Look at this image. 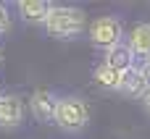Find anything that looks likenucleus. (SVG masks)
I'll return each instance as SVG.
<instances>
[{"instance_id": "nucleus-5", "label": "nucleus", "mask_w": 150, "mask_h": 139, "mask_svg": "<svg viewBox=\"0 0 150 139\" xmlns=\"http://www.w3.org/2000/svg\"><path fill=\"white\" fill-rule=\"evenodd\" d=\"M24 121V100L18 95H0V129H16Z\"/></svg>"}, {"instance_id": "nucleus-9", "label": "nucleus", "mask_w": 150, "mask_h": 139, "mask_svg": "<svg viewBox=\"0 0 150 139\" xmlns=\"http://www.w3.org/2000/svg\"><path fill=\"white\" fill-rule=\"evenodd\" d=\"M103 63H105L108 68H113V71L124 74V71L134 68V55H132L129 45H127V42H121V45H116V47L105 50V58H103Z\"/></svg>"}, {"instance_id": "nucleus-13", "label": "nucleus", "mask_w": 150, "mask_h": 139, "mask_svg": "<svg viewBox=\"0 0 150 139\" xmlns=\"http://www.w3.org/2000/svg\"><path fill=\"white\" fill-rule=\"evenodd\" d=\"M142 76H145V81H148V87H150V60L142 66Z\"/></svg>"}, {"instance_id": "nucleus-14", "label": "nucleus", "mask_w": 150, "mask_h": 139, "mask_svg": "<svg viewBox=\"0 0 150 139\" xmlns=\"http://www.w3.org/2000/svg\"><path fill=\"white\" fill-rule=\"evenodd\" d=\"M0 60H3V50H0Z\"/></svg>"}, {"instance_id": "nucleus-1", "label": "nucleus", "mask_w": 150, "mask_h": 139, "mask_svg": "<svg viewBox=\"0 0 150 139\" xmlns=\"http://www.w3.org/2000/svg\"><path fill=\"white\" fill-rule=\"evenodd\" d=\"M87 29V13L74 5H55L45 21V32L55 39H74Z\"/></svg>"}, {"instance_id": "nucleus-12", "label": "nucleus", "mask_w": 150, "mask_h": 139, "mask_svg": "<svg viewBox=\"0 0 150 139\" xmlns=\"http://www.w3.org/2000/svg\"><path fill=\"white\" fill-rule=\"evenodd\" d=\"M140 102H142V108H145V113L150 116V89H148V95H145V97H142Z\"/></svg>"}, {"instance_id": "nucleus-11", "label": "nucleus", "mask_w": 150, "mask_h": 139, "mask_svg": "<svg viewBox=\"0 0 150 139\" xmlns=\"http://www.w3.org/2000/svg\"><path fill=\"white\" fill-rule=\"evenodd\" d=\"M11 32V16H8V8L0 3V37Z\"/></svg>"}, {"instance_id": "nucleus-7", "label": "nucleus", "mask_w": 150, "mask_h": 139, "mask_svg": "<svg viewBox=\"0 0 150 139\" xmlns=\"http://www.w3.org/2000/svg\"><path fill=\"white\" fill-rule=\"evenodd\" d=\"M127 45H129V50H132V55L137 58V60H150V21L145 24H137L132 32H129V39H127Z\"/></svg>"}, {"instance_id": "nucleus-2", "label": "nucleus", "mask_w": 150, "mask_h": 139, "mask_svg": "<svg viewBox=\"0 0 150 139\" xmlns=\"http://www.w3.org/2000/svg\"><path fill=\"white\" fill-rule=\"evenodd\" d=\"M90 124V108L82 97L66 95L58 97V110H55V126L66 134H79Z\"/></svg>"}, {"instance_id": "nucleus-4", "label": "nucleus", "mask_w": 150, "mask_h": 139, "mask_svg": "<svg viewBox=\"0 0 150 139\" xmlns=\"http://www.w3.org/2000/svg\"><path fill=\"white\" fill-rule=\"evenodd\" d=\"M29 108H32V116H34L37 121H42V124H55L58 97H55L50 89H37V92H32Z\"/></svg>"}, {"instance_id": "nucleus-6", "label": "nucleus", "mask_w": 150, "mask_h": 139, "mask_svg": "<svg viewBox=\"0 0 150 139\" xmlns=\"http://www.w3.org/2000/svg\"><path fill=\"white\" fill-rule=\"evenodd\" d=\"M53 3H47V0H21L18 3V16L26 21V24H42L45 26V21L50 18V13H53Z\"/></svg>"}, {"instance_id": "nucleus-3", "label": "nucleus", "mask_w": 150, "mask_h": 139, "mask_svg": "<svg viewBox=\"0 0 150 139\" xmlns=\"http://www.w3.org/2000/svg\"><path fill=\"white\" fill-rule=\"evenodd\" d=\"M121 37H124V26L116 16H98L90 24V42L100 50H111L121 45Z\"/></svg>"}, {"instance_id": "nucleus-10", "label": "nucleus", "mask_w": 150, "mask_h": 139, "mask_svg": "<svg viewBox=\"0 0 150 139\" xmlns=\"http://www.w3.org/2000/svg\"><path fill=\"white\" fill-rule=\"evenodd\" d=\"M92 79H95L98 87L111 89V92H119V87H121V74L113 71V68H108L105 63H100V66L92 68Z\"/></svg>"}, {"instance_id": "nucleus-8", "label": "nucleus", "mask_w": 150, "mask_h": 139, "mask_svg": "<svg viewBox=\"0 0 150 139\" xmlns=\"http://www.w3.org/2000/svg\"><path fill=\"white\" fill-rule=\"evenodd\" d=\"M148 89L150 87L145 81V76H142V68H129V71L121 74V87H119L121 95H127L132 100H142L148 95Z\"/></svg>"}]
</instances>
